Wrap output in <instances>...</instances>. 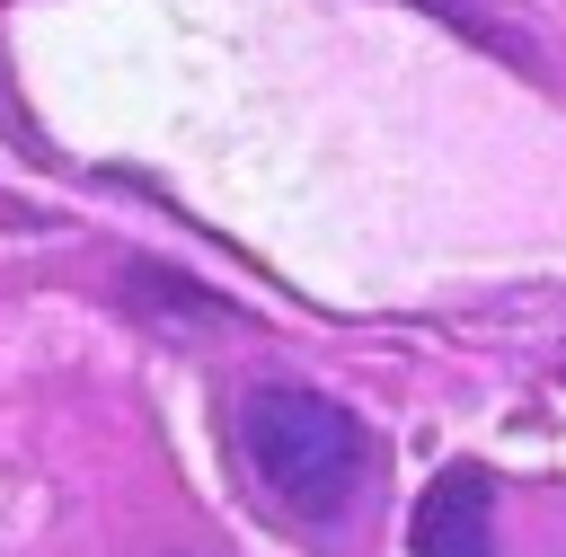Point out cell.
<instances>
[{
  "mask_svg": "<svg viewBox=\"0 0 566 557\" xmlns=\"http://www.w3.org/2000/svg\"><path fill=\"white\" fill-rule=\"evenodd\" d=\"M407 557H495V477L478 460L433 469L407 522Z\"/></svg>",
  "mask_w": 566,
  "mask_h": 557,
  "instance_id": "obj_2",
  "label": "cell"
},
{
  "mask_svg": "<svg viewBox=\"0 0 566 557\" xmlns=\"http://www.w3.org/2000/svg\"><path fill=\"white\" fill-rule=\"evenodd\" d=\"M239 451L256 469V486L292 513V522H336L363 477H371V433L345 398L310 389V380H256L239 398Z\"/></svg>",
  "mask_w": 566,
  "mask_h": 557,
  "instance_id": "obj_1",
  "label": "cell"
}]
</instances>
